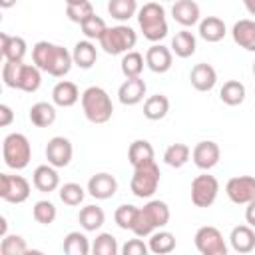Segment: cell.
Instances as JSON below:
<instances>
[{"label":"cell","mask_w":255,"mask_h":255,"mask_svg":"<svg viewBox=\"0 0 255 255\" xmlns=\"http://www.w3.org/2000/svg\"><path fill=\"white\" fill-rule=\"evenodd\" d=\"M32 62L42 72H46L54 78H64L72 70L74 58L64 46L48 42V40H40L32 48Z\"/></svg>","instance_id":"6da1fadb"},{"label":"cell","mask_w":255,"mask_h":255,"mask_svg":"<svg viewBox=\"0 0 255 255\" xmlns=\"http://www.w3.org/2000/svg\"><path fill=\"white\" fill-rule=\"evenodd\" d=\"M42 70L36 64H24V62H10L4 60L2 66V82L6 88L22 90L28 94H34L42 84Z\"/></svg>","instance_id":"7a4b0ae2"},{"label":"cell","mask_w":255,"mask_h":255,"mask_svg":"<svg viewBox=\"0 0 255 255\" xmlns=\"http://www.w3.org/2000/svg\"><path fill=\"white\" fill-rule=\"evenodd\" d=\"M169 205L161 199H151L143 207L137 209L135 221L131 225V233L135 237H149L155 229H161L169 223Z\"/></svg>","instance_id":"3957f363"},{"label":"cell","mask_w":255,"mask_h":255,"mask_svg":"<svg viewBox=\"0 0 255 255\" xmlns=\"http://www.w3.org/2000/svg\"><path fill=\"white\" fill-rule=\"evenodd\" d=\"M82 110L90 124H106L114 116V104L108 92L100 86H90L82 92Z\"/></svg>","instance_id":"277c9868"},{"label":"cell","mask_w":255,"mask_h":255,"mask_svg":"<svg viewBox=\"0 0 255 255\" xmlns=\"http://www.w3.org/2000/svg\"><path fill=\"white\" fill-rule=\"evenodd\" d=\"M137 24L145 40L149 42H161L167 36V20H165V8L159 2H147L137 10Z\"/></svg>","instance_id":"5b68a950"},{"label":"cell","mask_w":255,"mask_h":255,"mask_svg":"<svg viewBox=\"0 0 255 255\" xmlns=\"http://www.w3.org/2000/svg\"><path fill=\"white\" fill-rule=\"evenodd\" d=\"M2 157L10 169H24L32 159V145L24 133H8L2 141Z\"/></svg>","instance_id":"8992f818"},{"label":"cell","mask_w":255,"mask_h":255,"mask_svg":"<svg viewBox=\"0 0 255 255\" xmlns=\"http://www.w3.org/2000/svg\"><path fill=\"white\" fill-rule=\"evenodd\" d=\"M98 42L106 54L118 56V54H126L129 50H133V46L137 42V34L133 28H129L126 24H118L112 28L108 26V30L104 32V36Z\"/></svg>","instance_id":"52a82bcc"},{"label":"cell","mask_w":255,"mask_h":255,"mask_svg":"<svg viewBox=\"0 0 255 255\" xmlns=\"http://www.w3.org/2000/svg\"><path fill=\"white\" fill-rule=\"evenodd\" d=\"M159 167L155 161H147V163H141V165H135L133 167V175L129 179V189L135 197L139 199H149L157 187H159Z\"/></svg>","instance_id":"ba28073f"},{"label":"cell","mask_w":255,"mask_h":255,"mask_svg":"<svg viewBox=\"0 0 255 255\" xmlns=\"http://www.w3.org/2000/svg\"><path fill=\"white\" fill-rule=\"evenodd\" d=\"M219 193V181L215 175H209L207 171L201 175H195L191 181V201L195 207H209L215 203Z\"/></svg>","instance_id":"9c48e42d"},{"label":"cell","mask_w":255,"mask_h":255,"mask_svg":"<svg viewBox=\"0 0 255 255\" xmlns=\"http://www.w3.org/2000/svg\"><path fill=\"white\" fill-rule=\"evenodd\" d=\"M195 249L201 255H225L227 253V243L221 235V231L213 225H203L195 231L193 237Z\"/></svg>","instance_id":"30bf717a"},{"label":"cell","mask_w":255,"mask_h":255,"mask_svg":"<svg viewBox=\"0 0 255 255\" xmlns=\"http://www.w3.org/2000/svg\"><path fill=\"white\" fill-rule=\"evenodd\" d=\"M30 183L22 175L0 173V197L8 203H24L30 197Z\"/></svg>","instance_id":"8fae6325"},{"label":"cell","mask_w":255,"mask_h":255,"mask_svg":"<svg viewBox=\"0 0 255 255\" xmlns=\"http://www.w3.org/2000/svg\"><path fill=\"white\" fill-rule=\"evenodd\" d=\"M227 197L237 205H247L255 199V177L253 175H235L225 183Z\"/></svg>","instance_id":"7c38bea8"},{"label":"cell","mask_w":255,"mask_h":255,"mask_svg":"<svg viewBox=\"0 0 255 255\" xmlns=\"http://www.w3.org/2000/svg\"><path fill=\"white\" fill-rule=\"evenodd\" d=\"M72 155H74L72 141L68 137H64V135H54L46 143V159L54 167H66V165H70Z\"/></svg>","instance_id":"4fadbf2b"},{"label":"cell","mask_w":255,"mask_h":255,"mask_svg":"<svg viewBox=\"0 0 255 255\" xmlns=\"http://www.w3.org/2000/svg\"><path fill=\"white\" fill-rule=\"evenodd\" d=\"M219 157H221V149L215 141L211 139H203L199 143H195V147L191 149V159L193 163L203 169V171H209L211 167H215L219 163Z\"/></svg>","instance_id":"5bb4252c"},{"label":"cell","mask_w":255,"mask_h":255,"mask_svg":"<svg viewBox=\"0 0 255 255\" xmlns=\"http://www.w3.org/2000/svg\"><path fill=\"white\" fill-rule=\"evenodd\" d=\"M173 64V52L171 48H165L161 44H153L145 52V66L155 74H165Z\"/></svg>","instance_id":"9a60e30c"},{"label":"cell","mask_w":255,"mask_h":255,"mask_svg":"<svg viewBox=\"0 0 255 255\" xmlns=\"http://www.w3.org/2000/svg\"><path fill=\"white\" fill-rule=\"evenodd\" d=\"M118 191V181L112 173H96L90 177L88 181V193L94 197V199H110L114 197Z\"/></svg>","instance_id":"2e32d148"},{"label":"cell","mask_w":255,"mask_h":255,"mask_svg":"<svg viewBox=\"0 0 255 255\" xmlns=\"http://www.w3.org/2000/svg\"><path fill=\"white\" fill-rule=\"evenodd\" d=\"M58 167L46 163V165H38L32 173V185L40 191V193H52L58 189L60 185V175L56 171Z\"/></svg>","instance_id":"e0dca14e"},{"label":"cell","mask_w":255,"mask_h":255,"mask_svg":"<svg viewBox=\"0 0 255 255\" xmlns=\"http://www.w3.org/2000/svg\"><path fill=\"white\" fill-rule=\"evenodd\" d=\"M145 90H147V86L141 80V76H137V78H126V82L118 90V100L124 106H135V104H139L143 100Z\"/></svg>","instance_id":"ac0fdd59"},{"label":"cell","mask_w":255,"mask_h":255,"mask_svg":"<svg viewBox=\"0 0 255 255\" xmlns=\"http://www.w3.org/2000/svg\"><path fill=\"white\" fill-rule=\"evenodd\" d=\"M28 52L26 40L20 36H10L6 32L0 34V54L4 60L10 62H24V56Z\"/></svg>","instance_id":"d6986e66"},{"label":"cell","mask_w":255,"mask_h":255,"mask_svg":"<svg viewBox=\"0 0 255 255\" xmlns=\"http://www.w3.org/2000/svg\"><path fill=\"white\" fill-rule=\"evenodd\" d=\"M171 16L177 24H181L183 28H189L199 22L201 12H199L197 2L193 0H175L171 6Z\"/></svg>","instance_id":"ffe728a7"},{"label":"cell","mask_w":255,"mask_h":255,"mask_svg":"<svg viewBox=\"0 0 255 255\" xmlns=\"http://www.w3.org/2000/svg\"><path fill=\"white\" fill-rule=\"evenodd\" d=\"M189 80H191V86L197 92H209L217 84V72H215V68L211 64L201 62V64H195L191 68Z\"/></svg>","instance_id":"44dd1931"},{"label":"cell","mask_w":255,"mask_h":255,"mask_svg":"<svg viewBox=\"0 0 255 255\" xmlns=\"http://www.w3.org/2000/svg\"><path fill=\"white\" fill-rule=\"evenodd\" d=\"M231 36L237 46L245 48L247 52H255V20H237L231 28Z\"/></svg>","instance_id":"7402d4cb"},{"label":"cell","mask_w":255,"mask_h":255,"mask_svg":"<svg viewBox=\"0 0 255 255\" xmlns=\"http://www.w3.org/2000/svg\"><path fill=\"white\" fill-rule=\"evenodd\" d=\"M80 90L74 82H68V80H62L54 86L52 90V102L60 108H72L74 104H78L80 100Z\"/></svg>","instance_id":"603a6c76"},{"label":"cell","mask_w":255,"mask_h":255,"mask_svg":"<svg viewBox=\"0 0 255 255\" xmlns=\"http://www.w3.org/2000/svg\"><path fill=\"white\" fill-rule=\"evenodd\" d=\"M229 243L237 253H249L255 249V231L251 225H237L231 229Z\"/></svg>","instance_id":"cb8c5ba5"},{"label":"cell","mask_w":255,"mask_h":255,"mask_svg":"<svg viewBox=\"0 0 255 255\" xmlns=\"http://www.w3.org/2000/svg\"><path fill=\"white\" fill-rule=\"evenodd\" d=\"M72 58L78 68L90 70L98 60V48L92 40H80V42H76V46L72 50Z\"/></svg>","instance_id":"d4e9b609"},{"label":"cell","mask_w":255,"mask_h":255,"mask_svg":"<svg viewBox=\"0 0 255 255\" xmlns=\"http://www.w3.org/2000/svg\"><path fill=\"white\" fill-rule=\"evenodd\" d=\"M227 34L225 22L217 16H205L203 20H199V36L205 42H221Z\"/></svg>","instance_id":"484cf974"},{"label":"cell","mask_w":255,"mask_h":255,"mask_svg":"<svg viewBox=\"0 0 255 255\" xmlns=\"http://www.w3.org/2000/svg\"><path fill=\"white\" fill-rule=\"evenodd\" d=\"M169 112V100L163 94H153L143 102V116L151 122H159Z\"/></svg>","instance_id":"4316f807"},{"label":"cell","mask_w":255,"mask_h":255,"mask_svg":"<svg viewBox=\"0 0 255 255\" xmlns=\"http://www.w3.org/2000/svg\"><path fill=\"white\" fill-rule=\"evenodd\" d=\"M78 221L84 231H98L106 223V213L98 205H86L78 213Z\"/></svg>","instance_id":"83f0119b"},{"label":"cell","mask_w":255,"mask_h":255,"mask_svg":"<svg viewBox=\"0 0 255 255\" xmlns=\"http://www.w3.org/2000/svg\"><path fill=\"white\" fill-rule=\"evenodd\" d=\"M197 48V40L189 30H179L173 38H171V52L177 58H189L195 54Z\"/></svg>","instance_id":"f1b7e54d"},{"label":"cell","mask_w":255,"mask_h":255,"mask_svg":"<svg viewBox=\"0 0 255 255\" xmlns=\"http://www.w3.org/2000/svg\"><path fill=\"white\" fill-rule=\"evenodd\" d=\"M28 118L36 128H50L56 122V108L48 102H36L30 108Z\"/></svg>","instance_id":"f546056e"},{"label":"cell","mask_w":255,"mask_h":255,"mask_svg":"<svg viewBox=\"0 0 255 255\" xmlns=\"http://www.w3.org/2000/svg\"><path fill=\"white\" fill-rule=\"evenodd\" d=\"M147 247L155 255H167V253H171L175 249V235L169 233V231H163V229H155L149 235Z\"/></svg>","instance_id":"4dcf8cb0"},{"label":"cell","mask_w":255,"mask_h":255,"mask_svg":"<svg viewBox=\"0 0 255 255\" xmlns=\"http://www.w3.org/2000/svg\"><path fill=\"white\" fill-rule=\"evenodd\" d=\"M153 147L147 139H135L131 141L129 149H128V159L131 163V167L135 165H141V163H147V161H153Z\"/></svg>","instance_id":"1f68e13d"},{"label":"cell","mask_w":255,"mask_h":255,"mask_svg":"<svg viewBox=\"0 0 255 255\" xmlns=\"http://www.w3.org/2000/svg\"><path fill=\"white\" fill-rule=\"evenodd\" d=\"M62 249L64 253L68 255H88L92 251V245L88 241V237L80 231H70L66 237H64V243H62Z\"/></svg>","instance_id":"d6a6232c"},{"label":"cell","mask_w":255,"mask_h":255,"mask_svg":"<svg viewBox=\"0 0 255 255\" xmlns=\"http://www.w3.org/2000/svg\"><path fill=\"white\" fill-rule=\"evenodd\" d=\"M108 14L118 22H128L137 14V4L135 0H110Z\"/></svg>","instance_id":"836d02e7"},{"label":"cell","mask_w":255,"mask_h":255,"mask_svg":"<svg viewBox=\"0 0 255 255\" xmlns=\"http://www.w3.org/2000/svg\"><path fill=\"white\" fill-rule=\"evenodd\" d=\"M219 98H221V102L227 104V106H239V104H243V100H245V86H243L239 80H229V82H225V84L221 86Z\"/></svg>","instance_id":"e575fe53"},{"label":"cell","mask_w":255,"mask_h":255,"mask_svg":"<svg viewBox=\"0 0 255 255\" xmlns=\"http://www.w3.org/2000/svg\"><path fill=\"white\" fill-rule=\"evenodd\" d=\"M120 66H122V74H124L126 78H137V76H141V72H143L145 58H143L139 52L129 50V52L124 54Z\"/></svg>","instance_id":"d590c367"},{"label":"cell","mask_w":255,"mask_h":255,"mask_svg":"<svg viewBox=\"0 0 255 255\" xmlns=\"http://www.w3.org/2000/svg\"><path fill=\"white\" fill-rule=\"evenodd\" d=\"M189 155H191L189 145H185V143H171L163 151V161L169 167H175L177 169V167H183L189 161Z\"/></svg>","instance_id":"8d00e7d4"},{"label":"cell","mask_w":255,"mask_h":255,"mask_svg":"<svg viewBox=\"0 0 255 255\" xmlns=\"http://www.w3.org/2000/svg\"><path fill=\"white\" fill-rule=\"evenodd\" d=\"M28 251H30L28 243H26V239L22 235L10 233V235L2 237V243H0V253L2 255H24Z\"/></svg>","instance_id":"74e56055"},{"label":"cell","mask_w":255,"mask_h":255,"mask_svg":"<svg viewBox=\"0 0 255 255\" xmlns=\"http://www.w3.org/2000/svg\"><path fill=\"white\" fill-rule=\"evenodd\" d=\"M56 215H58L56 205H54L52 201H48V199H40V201H36L34 207H32V217H34L38 223H42V225L54 223Z\"/></svg>","instance_id":"f35d334b"},{"label":"cell","mask_w":255,"mask_h":255,"mask_svg":"<svg viewBox=\"0 0 255 255\" xmlns=\"http://www.w3.org/2000/svg\"><path fill=\"white\" fill-rule=\"evenodd\" d=\"M120 247L118 241L112 233H100L96 235L94 243H92V253L94 255H118Z\"/></svg>","instance_id":"ab89813d"},{"label":"cell","mask_w":255,"mask_h":255,"mask_svg":"<svg viewBox=\"0 0 255 255\" xmlns=\"http://www.w3.org/2000/svg\"><path fill=\"white\" fill-rule=\"evenodd\" d=\"M84 197H86V189H84L80 183L70 181V183H64V185L60 187V199H62L66 205H70V207L80 205V203L84 201Z\"/></svg>","instance_id":"60d3db41"},{"label":"cell","mask_w":255,"mask_h":255,"mask_svg":"<svg viewBox=\"0 0 255 255\" xmlns=\"http://www.w3.org/2000/svg\"><path fill=\"white\" fill-rule=\"evenodd\" d=\"M137 209H139V207H135V205H131V203L120 205V207L116 209V213H114V221L118 223V227H120V229H126V231H131V225H133V221H135Z\"/></svg>","instance_id":"b9f144b4"},{"label":"cell","mask_w":255,"mask_h":255,"mask_svg":"<svg viewBox=\"0 0 255 255\" xmlns=\"http://www.w3.org/2000/svg\"><path fill=\"white\" fill-rule=\"evenodd\" d=\"M80 26H82V32H84V36H86L88 40H100V38L104 36V32L108 30L104 18H100L98 14L90 16V18H88L86 22H82Z\"/></svg>","instance_id":"7bdbcfd3"},{"label":"cell","mask_w":255,"mask_h":255,"mask_svg":"<svg viewBox=\"0 0 255 255\" xmlns=\"http://www.w3.org/2000/svg\"><path fill=\"white\" fill-rule=\"evenodd\" d=\"M96 12H94V6H92V2L90 0H86V2H82V4H72V6H66V16L72 20V22H76V24H82V22H86L90 16H94Z\"/></svg>","instance_id":"ee69618b"},{"label":"cell","mask_w":255,"mask_h":255,"mask_svg":"<svg viewBox=\"0 0 255 255\" xmlns=\"http://www.w3.org/2000/svg\"><path fill=\"white\" fill-rule=\"evenodd\" d=\"M147 251H149V247H147L139 237L128 239V241L124 243V247H122V253H124V255H145Z\"/></svg>","instance_id":"f6af8a7d"},{"label":"cell","mask_w":255,"mask_h":255,"mask_svg":"<svg viewBox=\"0 0 255 255\" xmlns=\"http://www.w3.org/2000/svg\"><path fill=\"white\" fill-rule=\"evenodd\" d=\"M14 122V112L8 104H0V126L2 128H8L10 124Z\"/></svg>","instance_id":"bcb514c9"},{"label":"cell","mask_w":255,"mask_h":255,"mask_svg":"<svg viewBox=\"0 0 255 255\" xmlns=\"http://www.w3.org/2000/svg\"><path fill=\"white\" fill-rule=\"evenodd\" d=\"M245 221L247 225H251L255 229V199L247 203V209H245Z\"/></svg>","instance_id":"7dc6e473"},{"label":"cell","mask_w":255,"mask_h":255,"mask_svg":"<svg viewBox=\"0 0 255 255\" xmlns=\"http://www.w3.org/2000/svg\"><path fill=\"white\" fill-rule=\"evenodd\" d=\"M243 6L251 16H255V0H243Z\"/></svg>","instance_id":"c3c4849f"},{"label":"cell","mask_w":255,"mask_h":255,"mask_svg":"<svg viewBox=\"0 0 255 255\" xmlns=\"http://www.w3.org/2000/svg\"><path fill=\"white\" fill-rule=\"evenodd\" d=\"M6 229H8V221H6V217H0V237L8 235Z\"/></svg>","instance_id":"681fc988"},{"label":"cell","mask_w":255,"mask_h":255,"mask_svg":"<svg viewBox=\"0 0 255 255\" xmlns=\"http://www.w3.org/2000/svg\"><path fill=\"white\" fill-rule=\"evenodd\" d=\"M16 2H18V0H0V6H2L4 10H8V8H12Z\"/></svg>","instance_id":"f907efd6"},{"label":"cell","mask_w":255,"mask_h":255,"mask_svg":"<svg viewBox=\"0 0 255 255\" xmlns=\"http://www.w3.org/2000/svg\"><path fill=\"white\" fill-rule=\"evenodd\" d=\"M86 0H66V6H72V4H82Z\"/></svg>","instance_id":"816d5d0a"},{"label":"cell","mask_w":255,"mask_h":255,"mask_svg":"<svg viewBox=\"0 0 255 255\" xmlns=\"http://www.w3.org/2000/svg\"><path fill=\"white\" fill-rule=\"evenodd\" d=\"M253 76H255V62H253Z\"/></svg>","instance_id":"f5cc1de1"},{"label":"cell","mask_w":255,"mask_h":255,"mask_svg":"<svg viewBox=\"0 0 255 255\" xmlns=\"http://www.w3.org/2000/svg\"><path fill=\"white\" fill-rule=\"evenodd\" d=\"M173 2H175V0H173Z\"/></svg>","instance_id":"db71d44e"}]
</instances>
